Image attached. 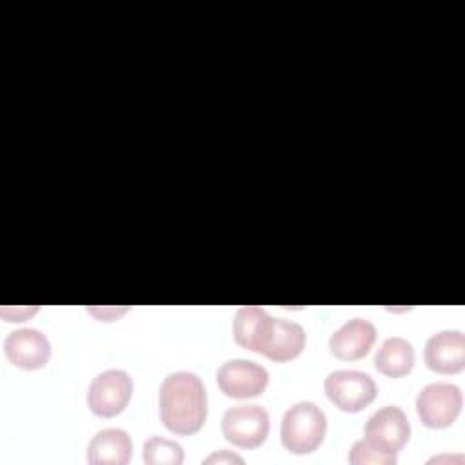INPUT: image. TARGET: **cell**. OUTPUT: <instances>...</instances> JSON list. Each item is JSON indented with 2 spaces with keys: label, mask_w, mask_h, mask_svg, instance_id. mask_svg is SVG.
Segmentation results:
<instances>
[{
  "label": "cell",
  "mask_w": 465,
  "mask_h": 465,
  "mask_svg": "<svg viewBox=\"0 0 465 465\" xmlns=\"http://www.w3.org/2000/svg\"><path fill=\"white\" fill-rule=\"evenodd\" d=\"M158 411L167 430L180 436L198 432L207 420V392L200 376L191 371L167 374L158 391Z\"/></svg>",
  "instance_id": "6da1fadb"
},
{
  "label": "cell",
  "mask_w": 465,
  "mask_h": 465,
  "mask_svg": "<svg viewBox=\"0 0 465 465\" xmlns=\"http://www.w3.org/2000/svg\"><path fill=\"white\" fill-rule=\"evenodd\" d=\"M327 432V416L314 401H298L289 407L282 418L280 440L292 454H309L316 450Z\"/></svg>",
  "instance_id": "7a4b0ae2"
},
{
  "label": "cell",
  "mask_w": 465,
  "mask_h": 465,
  "mask_svg": "<svg viewBox=\"0 0 465 465\" xmlns=\"http://www.w3.org/2000/svg\"><path fill=\"white\" fill-rule=\"evenodd\" d=\"M271 429L269 412L256 403H240L229 407L222 416L223 438L240 449L260 447Z\"/></svg>",
  "instance_id": "3957f363"
},
{
  "label": "cell",
  "mask_w": 465,
  "mask_h": 465,
  "mask_svg": "<svg viewBox=\"0 0 465 465\" xmlns=\"http://www.w3.org/2000/svg\"><path fill=\"white\" fill-rule=\"evenodd\" d=\"M133 389V378L125 371H102L89 383L87 407L98 418H114L131 401Z\"/></svg>",
  "instance_id": "277c9868"
},
{
  "label": "cell",
  "mask_w": 465,
  "mask_h": 465,
  "mask_svg": "<svg viewBox=\"0 0 465 465\" xmlns=\"http://www.w3.org/2000/svg\"><path fill=\"white\" fill-rule=\"evenodd\" d=\"M461 405L463 394L456 383H429L416 396V412L429 429L450 427L460 416Z\"/></svg>",
  "instance_id": "5b68a950"
},
{
  "label": "cell",
  "mask_w": 465,
  "mask_h": 465,
  "mask_svg": "<svg viewBox=\"0 0 465 465\" xmlns=\"http://www.w3.org/2000/svg\"><path fill=\"white\" fill-rule=\"evenodd\" d=\"M327 398L343 412H360L376 398L374 380L361 371L341 369L327 374L323 381Z\"/></svg>",
  "instance_id": "8992f818"
},
{
  "label": "cell",
  "mask_w": 465,
  "mask_h": 465,
  "mask_svg": "<svg viewBox=\"0 0 465 465\" xmlns=\"http://www.w3.org/2000/svg\"><path fill=\"white\" fill-rule=\"evenodd\" d=\"M216 383L225 396L234 400H249L263 394L269 383V372L256 361L234 358L218 367Z\"/></svg>",
  "instance_id": "52a82bcc"
},
{
  "label": "cell",
  "mask_w": 465,
  "mask_h": 465,
  "mask_svg": "<svg viewBox=\"0 0 465 465\" xmlns=\"http://www.w3.org/2000/svg\"><path fill=\"white\" fill-rule=\"evenodd\" d=\"M411 438V423L398 405L378 409L365 423V440L385 454H398Z\"/></svg>",
  "instance_id": "ba28073f"
},
{
  "label": "cell",
  "mask_w": 465,
  "mask_h": 465,
  "mask_svg": "<svg viewBox=\"0 0 465 465\" xmlns=\"http://www.w3.org/2000/svg\"><path fill=\"white\" fill-rule=\"evenodd\" d=\"M7 360L24 371H36L47 365L51 358V343L44 332L33 327L11 331L4 340Z\"/></svg>",
  "instance_id": "9c48e42d"
},
{
  "label": "cell",
  "mask_w": 465,
  "mask_h": 465,
  "mask_svg": "<svg viewBox=\"0 0 465 465\" xmlns=\"http://www.w3.org/2000/svg\"><path fill=\"white\" fill-rule=\"evenodd\" d=\"M425 365L438 374H458L465 367V334L445 329L432 334L423 351Z\"/></svg>",
  "instance_id": "30bf717a"
},
{
  "label": "cell",
  "mask_w": 465,
  "mask_h": 465,
  "mask_svg": "<svg viewBox=\"0 0 465 465\" xmlns=\"http://www.w3.org/2000/svg\"><path fill=\"white\" fill-rule=\"evenodd\" d=\"M376 340V327L365 318H352L329 338V351L338 360L354 361L369 354Z\"/></svg>",
  "instance_id": "8fae6325"
},
{
  "label": "cell",
  "mask_w": 465,
  "mask_h": 465,
  "mask_svg": "<svg viewBox=\"0 0 465 465\" xmlns=\"http://www.w3.org/2000/svg\"><path fill=\"white\" fill-rule=\"evenodd\" d=\"M274 318L258 305H243L236 309L232 318V336L234 341L252 352H263Z\"/></svg>",
  "instance_id": "7c38bea8"
},
{
  "label": "cell",
  "mask_w": 465,
  "mask_h": 465,
  "mask_svg": "<svg viewBox=\"0 0 465 465\" xmlns=\"http://www.w3.org/2000/svg\"><path fill=\"white\" fill-rule=\"evenodd\" d=\"M131 456L133 441L124 429H102L87 445V463L91 465H125Z\"/></svg>",
  "instance_id": "4fadbf2b"
},
{
  "label": "cell",
  "mask_w": 465,
  "mask_h": 465,
  "mask_svg": "<svg viewBox=\"0 0 465 465\" xmlns=\"http://www.w3.org/2000/svg\"><path fill=\"white\" fill-rule=\"evenodd\" d=\"M305 340V331L298 322L287 318H274L269 341L262 354H265L272 361H291L302 354Z\"/></svg>",
  "instance_id": "5bb4252c"
},
{
  "label": "cell",
  "mask_w": 465,
  "mask_h": 465,
  "mask_svg": "<svg viewBox=\"0 0 465 465\" xmlns=\"http://www.w3.org/2000/svg\"><path fill=\"white\" fill-rule=\"evenodd\" d=\"M374 367L389 378H401L409 374L414 367L412 343L401 336L385 338L374 356Z\"/></svg>",
  "instance_id": "9a60e30c"
},
{
  "label": "cell",
  "mask_w": 465,
  "mask_h": 465,
  "mask_svg": "<svg viewBox=\"0 0 465 465\" xmlns=\"http://www.w3.org/2000/svg\"><path fill=\"white\" fill-rule=\"evenodd\" d=\"M142 458L147 465H180L183 461V449L173 440L151 436L143 443Z\"/></svg>",
  "instance_id": "2e32d148"
},
{
  "label": "cell",
  "mask_w": 465,
  "mask_h": 465,
  "mask_svg": "<svg viewBox=\"0 0 465 465\" xmlns=\"http://www.w3.org/2000/svg\"><path fill=\"white\" fill-rule=\"evenodd\" d=\"M349 463H352V465H394L396 456L380 452L367 440H358L351 447Z\"/></svg>",
  "instance_id": "e0dca14e"
},
{
  "label": "cell",
  "mask_w": 465,
  "mask_h": 465,
  "mask_svg": "<svg viewBox=\"0 0 465 465\" xmlns=\"http://www.w3.org/2000/svg\"><path fill=\"white\" fill-rule=\"evenodd\" d=\"M203 463H218V465H222V463H243V458L242 456H238V454H234V452H231V450H227V449H220L218 452H213V454H209L205 460H203Z\"/></svg>",
  "instance_id": "ac0fdd59"
}]
</instances>
